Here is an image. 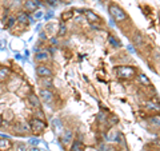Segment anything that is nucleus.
<instances>
[{"label":"nucleus","instance_id":"1","mask_svg":"<svg viewBox=\"0 0 160 151\" xmlns=\"http://www.w3.org/2000/svg\"><path fill=\"white\" fill-rule=\"evenodd\" d=\"M108 11H109V15H111V16H112L115 20H116L118 23H123V22H126V20L128 19L126 11H124V9L120 7V6L115 4V3H111V4H109Z\"/></svg>","mask_w":160,"mask_h":151},{"label":"nucleus","instance_id":"2","mask_svg":"<svg viewBox=\"0 0 160 151\" xmlns=\"http://www.w3.org/2000/svg\"><path fill=\"white\" fill-rule=\"evenodd\" d=\"M115 72L122 79H132L133 76H136V70L131 66H118L115 68Z\"/></svg>","mask_w":160,"mask_h":151},{"label":"nucleus","instance_id":"3","mask_svg":"<svg viewBox=\"0 0 160 151\" xmlns=\"http://www.w3.org/2000/svg\"><path fill=\"white\" fill-rule=\"evenodd\" d=\"M28 124H29V128H31V131H32L33 134H40V133H43L44 130H46V127H47L46 122H44L43 119L36 118V117L29 119Z\"/></svg>","mask_w":160,"mask_h":151},{"label":"nucleus","instance_id":"4","mask_svg":"<svg viewBox=\"0 0 160 151\" xmlns=\"http://www.w3.org/2000/svg\"><path fill=\"white\" fill-rule=\"evenodd\" d=\"M35 72H36L38 78H40V79H51L53 75L52 68L46 66V64H39V66L35 68Z\"/></svg>","mask_w":160,"mask_h":151},{"label":"nucleus","instance_id":"5","mask_svg":"<svg viewBox=\"0 0 160 151\" xmlns=\"http://www.w3.org/2000/svg\"><path fill=\"white\" fill-rule=\"evenodd\" d=\"M39 98H40V100H42L43 103L49 104V103L53 102L55 94H53L52 90H49V88H42L39 91Z\"/></svg>","mask_w":160,"mask_h":151},{"label":"nucleus","instance_id":"6","mask_svg":"<svg viewBox=\"0 0 160 151\" xmlns=\"http://www.w3.org/2000/svg\"><path fill=\"white\" fill-rule=\"evenodd\" d=\"M49 59H51V52L48 49H40L35 54V60L38 63H47Z\"/></svg>","mask_w":160,"mask_h":151},{"label":"nucleus","instance_id":"7","mask_svg":"<svg viewBox=\"0 0 160 151\" xmlns=\"http://www.w3.org/2000/svg\"><path fill=\"white\" fill-rule=\"evenodd\" d=\"M16 22L20 24H28L33 22V18L26 11H19L16 15Z\"/></svg>","mask_w":160,"mask_h":151},{"label":"nucleus","instance_id":"8","mask_svg":"<svg viewBox=\"0 0 160 151\" xmlns=\"http://www.w3.org/2000/svg\"><path fill=\"white\" fill-rule=\"evenodd\" d=\"M82 12L84 13V16L87 18V20H88L89 23H102L100 16L95 13L93 11H91V9H82Z\"/></svg>","mask_w":160,"mask_h":151},{"label":"nucleus","instance_id":"9","mask_svg":"<svg viewBox=\"0 0 160 151\" xmlns=\"http://www.w3.org/2000/svg\"><path fill=\"white\" fill-rule=\"evenodd\" d=\"M38 6L39 4L35 0H23V8L28 13H33L38 9Z\"/></svg>","mask_w":160,"mask_h":151},{"label":"nucleus","instance_id":"10","mask_svg":"<svg viewBox=\"0 0 160 151\" xmlns=\"http://www.w3.org/2000/svg\"><path fill=\"white\" fill-rule=\"evenodd\" d=\"M27 100H28V103H29V106H31L32 108H35V110H39V108H42V100H40V98L38 96V95H35V94H29L28 95V98H27Z\"/></svg>","mask_w":160,"mask_h":151},{"label":"nucleus","instance_id":"11","mask_svg":"<svg viewBox=\"0 0 160 151\" xmlns=\"http://www.w3.org/2000/svg\"><path fill=\"white\" fill-rule=\"evenodd\" d=\"M11 76V70L8 67H0V83L6 82Z\"/></svg>","mask_w":160,"mask_h":151},{"label":"nucleus","instance_id":"12","mask_svg":"<svg viewBox=\"0 0 160 151\" xmlns=\"http://www.w3.org/2000/svg\"><path fill=\"white\" fill-rule=\"evenodd\" d=\"M12 148V142L6 138H0V151H8Z\"/></svg>","mask_w":160,"mask_h":151},{"label":"nucleus","instance_id":"13","mask_svg":"<svg viewBox=\"0 0 160 151\" xmlns=\"http://www.w3.org/2000/svg\"><path fill=\"white\" fill-rule=\"evenodd\" d=\"M144 108L148 110V111H160L159 103H155L153 100H148V102L144 103Z\"/></svg>","mask_w":160,"mask_h":151},{"label":"nucleus","instance_id":"14","mask_svg":"<svg viewBox=\"0 0 160 151\" xmlns=\"http://www.w3.org/2000/svg\"><path fill=\"white\" fill-rule=\"evenodd\" d=\"M20 84H22V80H20V78H13L12 82H8V90H9V91H15V90L19 88Z\"/></svg>","mask_w":160,"mask_h":151},{"label":"nucleus","instance_id":"15","mask_svg":"<svg viewBox=\"0 0 160 151\" xmlns=\"http://www.w3.org/2000/svg\"><path fill=\"white\" fill-rule=\"evenodd\" d=\"M71 140H72V133L71 131H66L64 133V135L62 137V142L64 146H68L69 143H71Z\"/></svg>","mask_w":160,"mask_h":151},{"label":"nucleus","instance_id":"16","mask_svg":"<svg viewBox=\"0 0 160 151\" xmlns=\"http://www.w3.org/2000/svg\"><path fill=\"white\" fill-rule=\"evenodd\" d=\"M16 23H18V22H16V16H8V19L6 20V22H4L7 29H11Z\"/></svg>","mask_w":160,"mask_h":151},{"label":"nucleus","instance_id":"17","mask_svg":"<svg viewBox=\"0 0 160 151\" xmlns=\"http://www.w3.org/2000/svg\"><path fill=\"white\" fill-rule=\"evenodd\" d=\"M132 42L136 44V46H142V44L144 43V36L142 34H136L135 35V38L132 39Z\"/></svg>","mask_w":160,"mask_h":151},{"label":"nucleus","instance_id":"18","mask_svg":"<svg viewBox=\"0 0 160 151\" xmlns=\"http://www.w3.org/2000/svg\"><path fill=\"white\" fill-rule=\"evenodd\" d=\"M108 43L111 44L112 47H115V48H120V47H122V44H120V42H119V40H118L116 38H115V36H109V38H108Z\"/></svg>","mask_w":160,"mask_h":151},{"label":"nucleus","instance_id":"19","mask_svg":"<svg viewBox=\"0 0 160 151\" xmlns=\"http://www.w3.org/2000/svg\"><path fill=\"white\" fill-rule=\"evenodd\" d=\"M138 78L140 80V83H143V84H146V86H151V80H149L144 74H139Z\"/></svg>","mask_w":160,"mask_h":151},{"label":"nucleus","instance_id":"20","mask_svg":"<svg viewBox=\"0 0 160 151\" xmlns=\"http://www.w3.org/2000/svg\"><path fill=\"white\" fill-rule=\"evenodd\" d=\"M149 122H151V124L160 127V115H153V117H151L149 118Z\"/></svg>","mask_w":160,"mask_h":151},{"label":"nucleus","instance_id":"21","mask_svg":"<svg viewBox=\"0 0 160 151\" xmlns=\"http://www.w3.org/2000/svg\"><path fill=\"white\" fill-rule=\"evenodd\" d=\"M67 34V27L64 23H60L59 24V36H64Z\"/></svg>","mask_w":160,"mask_h":151},{"label":"nucleus","instance_id":"22","mask_svg":"<svg viewBox=\"0 0 160 151\" xmlns=\"http://www.w3.org/2000/svg\"><path fill=\"white\" fill-rule=\"evenodd\" d=\"M72 15H73V12H72V11L63 12V13H62V20H63V22H66L67 19H71V18H72Z\"/></svg>","mask_w":160,"mask_h":151},{"label":"nucleus","instance_id":"23","mask_svg":"<svg viewBox=\"0 0 160 151\" xmlns=\"http://www.w3.org/2000/svg\"><path fill=\"white\" fill-rule=\"evenodd\" d=\"M15 151H28V148H27V146L24 143H18L16 144V150Z\"/></svg>","mask_w":160,"mask_h":151},{"label":"nucleus","instance_id":"24","mask_svg":"<svg viewBox=\"0 0 160 151\" xmlns=\"http://www.w3.org/2000/svg\"><path fill=\"white\" fill-rule=\"evenodd\" d=\"M36 118H39V119H44V114L42 112V108L36 110Z\"/></svg>","mask_w":160,"mask_h":151},{"label":"nucleus","instance_id":"25","mask_svg":"<svg viewBox=\"0 0 160 151\" xmlns=\"http://www.w3.org/2000/svg\"><path fill=\"white\" fill-rule=\"evenodd\" d=\"M6 47H7V42L4 39H2L0 40V49L3 51V49H6Z\"/></svg>","mask_w":160,"mask_h":151},{"label":"nucleus","instance_id":"26","mask_svg":"<svg viewBox=\"0 0 160 151\" xmlns=\"http://www.w3.org/2000/svg\"><path fill=\"white\" fill-rule=\"evenodd\" d=\"M79 146H80V143L79 142H75L73 143V146H72V151H82L79 148Z\"/></svg>","mask_w":160,"mask_h":151},{"label":"nucleus","instance_id":"27","mask_svg":"<svg viewBox=\"0 0 160 151\" xmlns=\"http://www.w3.org/2000/svg\"><path fill=\"white\" fill-rule=\"evenodd\" d=\"M49 42H51L52 46H56V44H58V39H56V38H51V40H49Z\"/></svg>","mask_w":160,"mask_h":151},{"label":"nucleus","instance_id":"28","mask_svg":"<svg viewBox=\"0 0 160 151\" xmlns=\"http://www.w3.org/2000/svg\"><path fill=\"white\" fill-rule=\"evenodd\" d=\"M33 13H35V18H38V19H39V18H42V15H43L40 11H35Z\"/></svg>","mask_w":160,"mask_h":151},{"label":"nucleus","instance_id":"29","mask_svg":"<svg viewBox=\"0 0 160 151\" xmlns=\"http://www.w3.org/2000/svg\"><path fill=\"white\" fill-rule=\"evenodd\" d=\"M28 151H39V148H36V147H33V148H31V150H28Z\"/></svg>","mask_w":160,"mask_h":151},{"label":"nucleus","instance_id":"30","mask_svg":"<svg viewBox=\"0 0 160 151\" xmlns=\"http://www.w3.org/2000/svg\"><path fill=\"white\" fill-rule=\"evenodd\" d=\"M2 126H3V118L0 117V127H2Z\"/></svg>","mask_w":160,"mask_h":151},{"label":"nucleus","instance_id":"31","mask_svg":"<svg viewBox=\"0 0 160 151\" xmlns=\"http://www.w3.org/2000/svg\"><path fill=\"white\" fill-rule=\"evenodd\" d=\"M2 94H3V87L0 86V95H2Z\"/></svg>","mask_w":160,"mask_h":151},{"label":"nucleus","instance_id":"32","mask_svg":"<svg viewBox=\"0 0 160 151\" xmlns=\"http://www.w3.org/2000/svg\"><path fill=\"white\" fill-rule=\"evenodd\" d=\"M64 2H67V3L69 2V3H71V2H72V0H64Z\"/></svg>","mask_w":160,"mask_h":151},{"label":"nucleus","instance_id":"33","mask_svg":"<svg viewBox=\"0 0 160 151\" xmlns=\"http://www.w3.org/2000/svg\"><path fill=\"white\" fill-rule=\"evenodd\" d=\"M43 2H44V3H47V2H48V0H43Z\"/></svg>","mask_w":160,"mask_h":151}]
</instances>
